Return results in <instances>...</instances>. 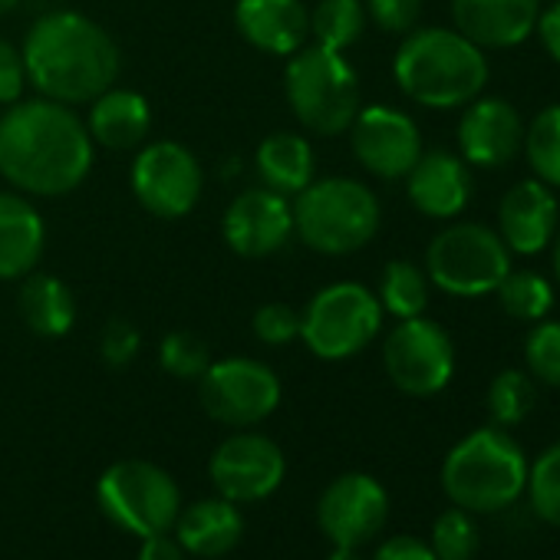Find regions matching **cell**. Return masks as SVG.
I'll return each mask as SVG.
<instances>
[{
    "label": "cell",
    "instance_id": "8992f818",
    "mask_svg": "<svg viewBox=\"0 0 560 560\" xmlns=\"http://www.w3.org/2000/svg\"><path fill=\"white\" fill-rule=\"evenodd\" d=\"M284 93L298 122L314 136H343L360 113V77L353 63L327 47H301L284 70Z\"/></svg>",
    "mask_w": 560,
    "mask_h": 560
},
{
    "label": "cell",
    "instance_id": "603a6c76",
    "mask_svg": "<svg viewBox=\"0 0 560 560\" xmlns=\"http://www.w3.org/2000/svg\"><path fill=\"white\" fill-rule=\"evenodd\" d=\"M47 247V224L21 191H0V280L27 277Z\"/></svg>",
    "mask_w": 560,
    "mask_h": 560
},
{
    "label": "cell",
    "instance_id": "8d00e7d4",
    "mask_svg": "<svg viewBox=\"0 0 560 560\" xmlns=\"http://www.w3.org/2000/svg\"><path fill=\"white\" fill-rule=\"evenodd\" d=\"M139 347H142L139 330H136L129 320H122V317L109 320V324L103 327V334H100V357H103V363L113 366V370L129 366V363L139 357Z\"/></svg>",
    "mask_w": 560,
    "mask_h": 560
},
{
    "label": "cell",
    "instance_id": "ab89813d",
    "mask_svg": "<svg viewBox=\"0 0 560 560\" xmlns=\"http://www.w3.org/2000/svg\"><path fill=\"white\" fill-rule=\"evenodd\" d=\"M373 560H439V557L432 553L429 540L412 537V534H396L376 547Z\"/></svg>",
    "mask_w": 560,
    "mask_h": 560
},
{
    "label": "cell",
    "instance_id": "836d02e7",
    "mask_svg": "<svg viewBox=\"0 0 560 560\" xmlns=\"http://www.w3.org/2000/svg\"><path fill=\"white\" fill-rule=\"evenodd\" d=\"M159 363L168 376L175 380H201V373L211 366V350L208 343L191 334V330H172L159 343Z\"/></svg>",
    "mask_w": 560,
    "mask_h": 560
},
{
    "label": "cell",
    "instance_id": "7bdbcfd3",
    "mask_svg": "<svg viewBox=\"0 0 560 560\" xmlns=\"http://www.w3.org/2000/svg\"><path fill=\"white\" fill-rule=\"evenodd\" d=\"M327 560H363L360 547H334Z\"/></svg>",
    "mask_w": 560,
    "mask_h": 560
},
{
    "label": "cell",
    "instance_id": "ba28073f",
    "mask_svg": "<svg viewBox=\"0 0 560 560\" xmlns=\"http://www.w3.org/2000/svg\"><path fill=\"white\" fill-rule=\"evenodd\" d=\"M96 501L119 530L142 540L175 527L182 511V488L162 465L145 458H122L100 475Z\"/></svg>",
    "mask_w": 560,
    "mask_h": 560
},
{
    "label": "cell",
    "instance_id": "d6a6232c",
    "mask_svg": "<svg viewBox=\"0 0 560 560\" xmlns=\"http://www.w3.org/2000/svg\"><path fill=\"white\" fill-rule=\"evenodd\" d=\"M530 508L537 517L560 530V439L527 468V488Z\"/></svg>",
    "mask_w": 560,
    "mask_h": 560
},
{
    "label": "cell",
    "instance_id": "1f68e13d",
    "mask_svg": "<svg viewBox=\"0 0 560 560\" xmlns=\"http://www.w3.org/2000/svg\"><path fill=\"white\" fill-rule=\"evenodd\" d=\"M478 544H481V534H478L475 514L452 504L448 511L435 517L429 547L439 560H475Z\"/></svg>",
    "mask_w": 560,
    "mask_h": 560
},
{
    "label": "cell",
    "instance_id": "7c38bea8",
    "mask_svg": "<svg viewBox=\"0 0 560 560\" xmlns=\"http://www.w3.org/2000/svg\"><path fill=\"white\" fill-rule=\"evenodd\" d=\"M383 366L389 383L416 399L439 396L455 376V343L435 320L409 317L393 327L383 343Z\"/></svg>",
    "mask_w": 560,
    "mask_h": 560
},
{
    "label": "cell",
    "instance_id": "f35d334b",
    "mask_svg": "<svg viewBox=\"0 0 560 560\" xmlns=\"http://www.w3.org/2000/svg\"><path fill=\"white\" fill-rule=\"evenodd\" d=\"M27 83L31 80H27L24 54L11 40H0V106H14L18 100H24Z\"/></svg>",
    "mask_w": 560,
    "mask_h": 560
},
{
    "label": "cell",
    "instance_id": "d590c367",
    "mask_svg": "<svg viewBox=\"0 0 560 560\" xmlns=\"http://www.w3.org/2000/svg\"><path fill=\"white\" fill-rule=\"evenodd\" d=\"M250 330L264 347H288L301 340V311L291 304H264L254 311Z\"/></svg>",
    "mask_w": 560,
    "mask_h": 560
},
{
    "label": "cell",
    "instance_id": "4316f807",
    "mask_svg": "<svg viewBox=\"0 0 560 560\" xmlns=\"http://www.w3.org/2000/svg\"><path fill=\"white\" fill-rule=\"evenodd\" d=\"M380 307L396 320L422 317L429 307V277L412 260H389L380 277Z\"/></svg>",
    "mask_w": 560,
    "mask_h": 560
},
{
    "label": "cell",
    "instance_id": "74e56055",
    "mask_svg": "<svg viewBox=\"0 0 560 560\" xmlns=\"http://www.w3.org/2000/svg\"><path fill=\"white\" fill-rule=\"evenodd\" d=\"M366 18L383 34L406 37L409 31H416L422 18V0H366Z\"/></svg>",
    "mask_w": 560,
    "mask_h": 560
},
{
    "label": "cell",
    "instance_id": "7a4b0ae2",
    "mask_svg": "<svg viewBox=\"0 0 560 560\" xmlns=\"http://www.w3.org/2000/svg\"><path fill=\"white\" fill-rule=\"evenodd\" d=\"M21 54L31 86L63 106L93 103L116 86L122 70L116 40L77 11H50L37 18Z\"/></svg>",
    "mask_w": 560,
    "mask_h": 560
},
{
    "label": "cell",
    "instance_id": "e575fe53",
    "mask_svg": "<svg viewBox=\"0 0 560 560\" xmlns=\"http://www.w3.org/2000/svg\"><path fill=\"white\" fill-rule=\"evenodd\" d=\"M524 363L530 380L560 389V320H537L524 340Z\"/></svg>",
    "mask_w": 560,
    "mask_h": 560
},
{
    "label": "cell",
    "instance_id": "44dd1931",
    "mask_svg": "<svg viewBox=\"0 0 560 560\" xmlns=\"http://www.w3.org/2000/svg\"><path fill=\"white\" fill-rule=\"evenodd\" d=\"M234 27L260 54L294 57L307 47L311 11L304 0H237Z\"/></svg>",
    "mask_w": 560,
    "mask_h": 560
},
{
    "label": "cell",
    "instance_id": "8fae6325",
    "mask_svg": "<svg viewBox=\"0 0 560 560\" xmlns=\"http://www.w3.org/2000/svg\"><path fill=\"white\" fill-rule=\"evenodd\" d=\"M129 185H132L136 201L149 214L162 221H178L191 214L195 205L201 201L205 172L188 145L159 139V142L139 145L132 172H129Z\"/></svg>",
    "mask_w": 560,
    "mask_h": 560
},
{
    "label": "cell",
    "instance_id": "f546056e",
    "mask_svg": "<svg viewBox=\"0 0 560 560\" xmlns=\"http://www.w3.org/2000/svg\"><path fill=\"white\" fill-rule=\"evenodd\" d=\"M524 155L534 172L550 188H560V103L547 106L524 129Z\"/></svg>",
    "mask_w": 560,
    "mask_h": 560
},
{
    "label": "cell",
    "instance_id": "277c9868",
    "mask_svg": "<svg viewBox=\"0 0 560 560\" xmlns=\"http://www.w3.org/2000/svg\"><path fill=\"white\" fill-rule=\"evenodd\" d=\"M527 455L501 425L468 432L442 462V491L468 514H498L527 488Z\"/></svg>",
    "mask_w": 560,
    "mask_h": 560
},
{
    "label": "cell",
    "instance_id": "e0dca14e",
    "mask_svg": "<svg viewBox=\"0 0 560 560\" xmlns=\"http://www.w3.org/2000/svg\"><path fill=\"white\" fill-rule=\"evenodd\" d=\"M524 145L521 113L501 96H478L458 122V152L475 168H504Z\"/></svg>",
    "mask_w": 560,
    "mask_h": 560
},
{
    "label": "cell",
    "instance_id": "9a60e30c",
    "mask_svg": "<svg viewBox=\"0 0 560 560\" xmlns=\"http://www.w3.org/2000/svg\"><path fill=\"white\" fill-rule=\"evenodd\" d=\"M389 517V494L383 481L366 471L334 478L317 501V524L334 547L370 544Z\"/></svg>",
    "mask_w": 560,
    "mask_h": 560
},
{
    "label": "cell",
    "instance_id": "52a82bcc",
    "mask_svg": "<svg viewBox=\"0 0 560 560\" xmlns=\"http://www.w3.org/2000/svg\"><path fill=\"white\" fill-rule=\"evenodd\" d=\"M511 270V250L488 224L462 221L439 231L425 250V277L448 298H488Z\"/></svg>",
    "mask_w": 560,
    "mask_h": 560
},
{
    "label": "cell",
    "instance_id": "ac0fdd59",
    "mask_svg": "<svg viewBox=\"0 0 560 560\" xmlns=\"http://www.w3.org/2000/svg\"><path fill=\"white\" fill-rule=\"evenodd\" d=\"M557 221H560L557 195L540 178H524L511 185L498 205V234L511 254H524V257L540 254L553 241Z\"/></svg>",
    "mask_w": 560,
    "mask_h": 560
},
{
    "label": "cell",
    "instance_id": "484cf974",
    "mask_svg": "<svg viewBox=\"0 0 560 560\" xmlns=\"http://www.w3.org/2000/svg\"><path fill=\"white\" fill-rule=\"evenodd\" d=\"M24 324L47 340H60L77 324V298L54 273H27L18 298Z\"/></svg>",
    "mask_w": 560,
    "mask_h": 560
},
{
    "label": "cell",
    "instance_id": "2e32d148",
    "mask_svg": "<svg viewBox=\"0 0 560 560\" xmlns=\"http://www.w3.org/2000/svg\"><path fill=\"white\" fill-rule=\"evenodd\" d=\"M224 244L247 260L277 254L294 237V208L288 195H277L270 188H247L231 198L221 218Z\"/></svg>",
    "mask_w": 560,
    "mask_h": 560
},
{
    "label": "cell",
    "instance_id": "4fadbf2b",
    "mask_svg": "<svg viewBox=\"0 0 560 560\" xmlns=\"http://www.w3.org/2000/svg\"><path fill=\"white\" fill-rule=\"evenodd\" d=\"M208 478L214 485V494L234 504H254L284 485L288 458L273 439L250 429H237L211 452Z\"/></svg>",
    "mask_w": 560,
    "mask_h": 560
},
{
    "label": "cell",
    "instance_id": "d4e9b609",
    "mask_svg": "<svg viewBox=\"0 0 560 560\" xmlns=\"http://www.w3.org/2000/svg\"><path fill=\"white\" fill-rule=\"evenodd\" d=\"M254 168L264 188L277 195H301L317 178L314 145L298 132H273L254 152Z\"/></svg>",
    "mask_w": 560,
    "mask_h": 560
},
{
    "label": "cell",
    "instance_id": "f1b7e54d",
    "mask_svg": "<svg viewBox=\"0 0 560 560\" xmlns=\"http://www.w3.org/2000/svg\"><path fill=\"white\" fill-rule=\"evenodd\" d=\"M494 294L501 301V311L511 320H524V324L544 320L550 314V307H553L550 280L544 273H537V270H508Z\"/></svg>",
    "mask_w": 560,
    "mask_h": 560
},
{
    "label": "cell",
    "instance_id": "5bb4252c",
    "mask_svg": "<svg viewBox=\"0 0 560 560\" xmlns=\"http://www.w3.org/2000/svg\"><path fill=\"white\" fill-rule=\"evenodd\" d=\"M347 132L357 162L383 182L406 178L422 155V136L416 119L396 106H360Z\"/></svg>",
    "mask_w": 560,
    "mask_h": 560
},
{
    "label": "cell",
    "instance_id": "ffe728a7",
    "mask_svg": "<svg viewBox=\"0 0 560 560\" xmlns=\"http://www.w3.org/2000/svg\"><path fill=\"white\" fill-rule=\"evenodd\" d=\"M406 195L419 214L435 221H452L471 201L468 162L445 149L422 152L406 175Z\"/></svg>",
    "mask_w": 560,
    "mask_h": 560
},
{
    "label": "cell",
    "instance_id": "7402d4cb",
    "mask_svg": "<svg viewBox=\"0 0 560 560\" xmlns=\"http://www.w3.org/2000/svg\"><path fill=\"white\" fill-rule=\"evenodd\" d=\"M172 534L185 547V553H191V557H205V560L224 557L244 537L241 504H234V501H228L221 494L198 498L188 508L182 504Z\"/></svg>",
    "mask_w": 560,
    "mask_h": 560
},
{
    "label": "cell",
    "instance_id": "b9f144b4",
    "mask_svg": "<svg viewBox=\"0 0 560 560\" xmlns=\"http://www.w3.org/2000/svg\"><path fill=\"white\" fill-rule=\"evenodd\" d=\"M534 34L540 37L547 57H550L553 63H560V0H553V4H550L547 11L540 8V18H537Z\"/></svg>",
    "mask_w": 560,
    "mask_h": 560
},
{
    "label": "cell",
    "instance_id": "83f0119b",
    "mask_svg": "<svg viewBox=\"0 0 560 560\" xmlns=\"http://www.w3.org/2000/svg\"><path fill=\"white\" fill-rule=\"evenodd\" d=\"M366 4L363 0H320L311 11V37L317 47L347 54L366 31Z\"/></svg>",
    "mask_w": 560,
    "mask_h": 560
},
{
    "label": "cell",
    "instance_id": "4dcf8cb0",
    "mask_svg": "<svg viewBox=\"0 0 560 560\" xmlns=\"http://www.w3.org/2000/svg\"><path fill=\"white\" fill-rule=\"evenodd\" d=\"M537 402V386L521 370H501L488 386V416L494 425L511 429L521 425Z\"/></svg>",
    "mask_w": 560,
    "mask_h": 560
},
{
    "label": "cell",
    "instance_id": "d6986e66",
    "mask_svg": "<svg viewBox=\"0 0 560 560\" xmlns=\"http://www.w3.org/2000/svg\"><path fill=\"white\" fill-rule=\"evenodd\" d=\"M540 18V0H452V24L481 50L524 44Z\"/></svg>",
    "mask_w": 560,
    "mask_h": 560
},
{
    "label": "cell",
    "instance_id": "ee69618b",
    "mask_svg": "<svg viewBox=\"0 0 560 560\" xmlns=\"http://www.w3.org/2000/svg\"><path fill=\"white\" fill-rule=\"evenodd\" d=\"M553 273L560 280V234H553Z\"/></svg>",
    "mask_w": 560,
    "mask_h": 560
},
{
    "label": "cell",
    "instance_id": "30bf717a",
    "mask_svg": "<svg viewBox=\"0 0 560 560\" xmlns=\"http://www.w3.org/2000/svg\"><path fill=\"white\" fill-rule=\"evenodd\" d=\"M284 396L277 373L250 357H224L211 360V366L198 380L201 409L231 429H250L270 419Z\"/></svg>",
    "mask_w": 560,
    "mask_h": 560
},
{
    "label": "cell",
    "instance_id": "6da1fadb",
    "mask_svg": "<svg viewBox=\"0 0 560 560\" xmlns=\"http://www.w3.org/2000/svg\"><path fill=\"white\" fill-rule=\"evenodd\" d=\"M93 152L96 142L73 106L37 96L0 113V175L21 195L77 191L93 168Z\"/></svg>",
    "mask_w": 560,
    "mask_h": 560
},
{
    "label": "cell",
    "instance_id": "60d3db41",
    "mask_svg": "<svg viewBox=\"0 0 560 560\" xmlns=\"http://www.w3.org/2000/svg\"><path fill=\"white\" fill-rule=\"evenodd\" d=\"M185 547L175 540L172 530H162V534H149L142 537L139 544V557L136 560H185Z\"/></svg>",
    "mask_w": 560,
    "mask_h": 560
},
{
    "label": "cell",
    "instance_id": "5b68a950",
    "mask_svg": "<svg viewBox=\"0 0 560 560\" xmlns=\"http://www.w3.org/2000/svg\"><path fill=\"white\" fill-rule=\"evenodd\" d=\"M294 208V234L317 254L343 257L366 247L380 231V198L370 185L330 175L314 178L291 201Z\"/></svg>",
    "mask_w": 560,
    "mask_h": 560
},
{
    "label": "cell",
    "instance_id": "f6af8a7d",
    "mask_svg": "<svg viewBox=\"0 0 560 560\" xmlns=\"http://www.w3.org/2000/svg\"><path fill=\"white\" fill-rule=\"evenodd\" d=\"M21 4V0H0V18H4V14H11L14 8Z\"/></svg>",
    "mask_w": 560,
    "mask_h": 560
},
{
    "label": "cell",
    "instance_id": "cb8c5ba5",
    "mask_svg": "<svg viewBox=\"0 0 560 560\" xmlns=\"http://www.w3.org/2000/svg\"><path fill=\"white\" fill-rule=\"evenodd\" d=\"M86 129L96 145L113 149V152H132L145 145L152 132V106L136 90L109 86L90 103Z\"/></svg>",
    "mask_w": 560,
    "mask_h": 560
},
{
    "label": "cell",
    "instance_id": "9c48e42d",
    "mask_svg": "<svg viewBox=\"0 0 560 560\" xmlns=\"http://www.w3.org/2000/svg\"><path fill=\"white\" fill-rule=\"evenodd\" d=\"M383 330L380 298L357 280H337L317 291L301 311L304 347L327 363L350 360L363 353Z\"/></svg>",
    "mask_w": 560,
    "mask_h": 560
},
{
    "label": "cell",
    "instance_id": "3957f363",
    "mask_svg": "<svg viewBox=\"0 0 560 560\" xmlns=\"http://www.w3.org/2000/svg\"><path fill=\"white\" fill-rule=\"evenodd\" d=\"M393 77L399 90L425 109H458L481 96L488 57L458 31H409L396 50Z\"/></svg>",
    "mask_w": 560,
    "mask_h": 560
}]
</instances>
